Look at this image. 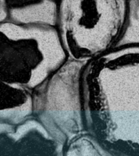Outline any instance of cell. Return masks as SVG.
<instances>
[{"label": "cell", "instance_id": "1", "mask_svg": "<svg viewBox=\"0 0 139 156\" xmlns=\"http://www.w3.org/2000/svg\"><path fill=\"white\" fill-rule=\"evenodd\" d=\"M80 86L86 131L110 156H139V44L89 61Z\"/></svg>", "mask_w": 139, "mask_h": 156}, {"label": "cell", "instance_id": "2", "mask_svg": "<svg viewBox=\"0 0 139 156\" xmlns=\"http://www.w3.org/2000/svg\"><path fill=\"white\" fill-rule=\"evenodd\" d=\"M129 0H57L56 24L68 58L89 62L116 46Z\"/></svg>", "mask_w": 139, "mask_h": 156}, {"label": "cell", "instance_id": "3", "mask_svg": "<svg viewBox=\"0 0 139 156\" xmlns=\"http://www.w3.org/2000/svg\"><path fill=\"white\" fill-rule=\"evenodd\" d=\"M88 62L68 58L47 80L46 126L63 148L69 140L86 131L80 80Z\"/></svg>", "mask_w": 139, "mask_h": 156}, {"label": "cell", "instance_id": "4", "mask_svg": "<svg viewBox=\"0 0 139 156\" xmlns=\"http://www.w3.org/2000/svg\"><path fill=\"white\" fill-rule=\"evenodd\" d=\"M63 155L110 156V154L91 134L85 131L74 136L63 146Z\"/></svg>", "mask_w": 139, "mask_h": 156}, {"label": "cell", "instance_id": "5", "mask_svg": "<svg viewBox=\"0 0 139 156\" xmlns=\"http://www.w3.org/2000/svg\"><path fill=\"white\" fill-rule=\"evenodd\" d=\"M139 44V0H129V16L124 34L116 46Z\"/></svg>", "mask_w": 139, "mask_h": 156}]
</instances>
